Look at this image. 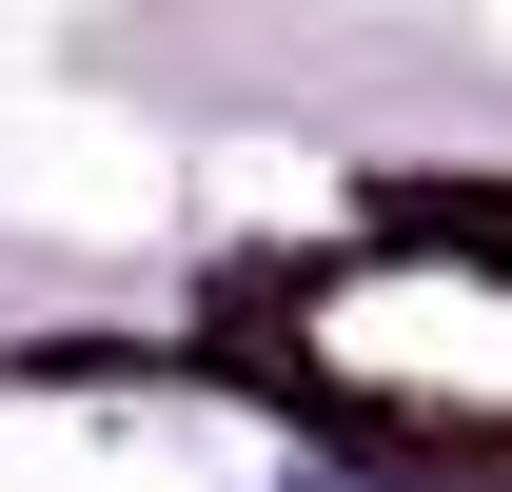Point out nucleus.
I'll list each match as a JSON object with an SVG mask.
<instances>
[{
    "label": "nucleus",
    "instance_id": "obj_1",
    "mask_svg": "<svg viewBox=\"0 0 512 492\" xmlns=\"http://www.w3.org/2000/svg\"><path fill=\"white\" fill-rule=\"evenodd\" d=\"M375 256H453V276H512V178H394Z\"/></svg>",
    "mask_w": 512,
    "mask_h": 492
}]
</instances>
